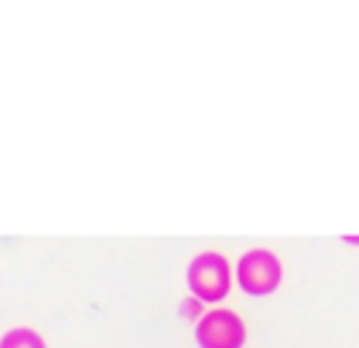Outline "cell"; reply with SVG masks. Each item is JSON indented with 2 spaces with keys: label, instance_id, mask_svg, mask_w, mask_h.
Instances as JSON below:
<instances>
[{
  "label": "cell",
  "instance_id": "obj_1",
  "mask_svg": "<svg viewBox=\"0 0 359 348\" xmlns=\"http://www.w3.org/2000/svg\"><path fill=\"white\" fill-rule=\"evenodd\" d=\"M188 286L202 302H221L231 288L229 261L215 250L199 253L188 267Z\"/></svg>",
  "mask_w": 359,
  "mask_h": 348
},
{
  "label": "cell",
  "instance_id": "obj_2",
  "mask_svg": "<svg viewBox=\"0 0 359 348\" xmlns=\"http://www.w3.org/2000/svg\"><path fill=\"white\" fill-rule=\"evenodd\" d=\"M280 261L275 253H269L264 248L245 253L237 264V281L243 286V291L253 297H264L272 294L280 286Z\"/></svg>",
  "mask_w": 359,
  "mask_h": 348
},
{
  "label": "cell",
  "instance_id": "obj_3",
  "mask_svg": "<svg viewBox=\"0 0 359 348\" xmlns=\"http://www.w3.org/2000/svg\"><path fill=\"white\" fill-rule=\"evenodd\" d=\"M196 340L202 348H243L245 324L234 310H210L196 326Z\"/></svg>",
  "mask_w": 359,
  "mask_h": 348
},
{
  "label": "cell",
  "instance_id": "obj_4",
  "mask_svg": "<svg viewBox=\"0 0 359 348\" xmlns=\"http://www.w3.org/2000/svg\"><path fill=\"white\" fill-rule=\"evenodd\" d=\"M0 348H46L44 337L33 329H11L6 332V337L0 340Z\"/></svg>",
  "mask_w": 359,
  "mask_h": 348
}]
</instances>
